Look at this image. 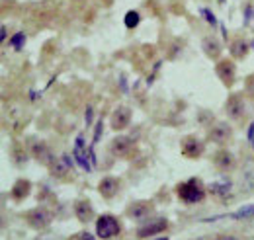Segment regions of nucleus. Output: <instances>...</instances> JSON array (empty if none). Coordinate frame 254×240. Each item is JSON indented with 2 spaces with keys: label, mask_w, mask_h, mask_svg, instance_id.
Returning <instances> with one entry per match:
<instances>
[{
  "label": "nucleus",
  "mask_w": 254,
  "mask_h": 240,
  "mask_svg": "<svg viewBox=\"0 0 254 240\" xmlns=\"http://www.w3.org/2000/svg\"><path fill=\"white\" fill-rule=\"evenodd\" d=\"M203 195H205V189H203L201 181L195 180V178H191V180L178 185V197L184 203H197V201L203 199Z\"/></svg>",
  "instance_id": "nucleus-1"
},
{
  "label": "nucleus",
  "mask_w": 254,
  "mask_h": 240,
  "mask_svg": "<svg viewBox=\"0 0 254 240\" xmlns=\"http://www.w3.org/2000/svg\"><path fill=\"white\" fill-rule=\"evenodd\" d=\"M120 231H122V227H120L118 219L112 215H102L96 221V233L100 239H114L116 235H120Z\"/></svg>",
  "instance_id": "nucleus-2"
},
{
  "label": "nucleus",
  "mask_w": 254,
  "mask_h": 240,
  "mask_svg": "<svg viewBox=\"0 0 254 240\" xmlns=\"http://www.w3.org/2000/svg\"><path fill=\"white\" fill-rule=\"evenodd\" d=\"M26 221L30 223V227L41 231V229L49 227V223L53 221V215H51V211H47L45 207H37V209H32L26 215Z\"/></svg>",
  "instance_id": "nucleus-3"
},
{
  "label": "nucleus",
  "mask_w": 254,
  "mask_h": 240,
  "mask_svg": "<svg viewBox=\"0 0 254 240\" xmlns=\"http://www.w3.org/2000/svg\"><path fill=\"white\" fill-rule=\"evenodd\" d=\"M225 110H227V116L235 121L243 120V118L247 116V104H245V100L241 98V94H233V96L227 100Z\"/></svg>",
  "instance_id": "nucleus-4"
},
{
  "label": "nucleus",
  "mask_w": 254,
  "mask_h": 240,
  "mask_svg": "<svg viewBox=\"0 0 254 240\" xmlns=\"http://www.w3.org/2000/svg\"><path fill=\"white\" fill-rule=\"evenodd\" d=\"M166 227H168L166 219H155V221H151V223L141 225V227L137 229V237H139V239L155 237V235H159V233H162V231H166Z\"/></svg>",
  "instance_id": "nucleus-5"
},
{
  "label": "nucleus",
  "mask_w": 254,
  "mask_h": 240,
  "mask_svg": "<svg viewBox=\"0 0 254 240\" xmlns=\"http://www.w3.org/2000/svg\"><path fill=\"white\" fill-rule=\"evenodd\" d=\"M180 150H182V154L184 156H188V158H197V156H201V152H203V143L197 139V137H184L182 139V145H180Z\"/></svg>",
  "instance_id": "nucleus-6"
},
{
  "label": "nucleus",
  "mask_w": 254,
  "mask_h": 240,
  "mask_svg": "<svg viewBox=\"0 0 254 240\" xmlns=\"http://www.w3.org/2000/svg\"><path fill=\"white\" fill-rule=\"evenodd\" d=\"M129 121H131V110L126 108V106L116 108V112H114L112 118H110V123H112V127H114L116 131L126 129L127 125H129Z\"/></svg>",
  "instance_id": "nucleus-7"
},
{
  "label": "nucleus",
  "mask_w": 254,
  "mask_h": 240,
  "mask_svg": "<svg viewBox=\"0 0 254 240\" xmlns=\"http://www.w3.org/2000/svg\"><path fill=\"white\" fill-rule=\"evenodd\" d=\"M215 72H217V76L221 78L225 84H233V80H235V72H237L235 62L229 59L219 60L217 66H215Z\"/></svg>",
  "instance_id": "nucleus-8"
},
{
  "label": "nucleus",
  "mask_w": 254,
  "mask_h": 240,
  "mask_svg": "<svg viewBox=\"0 0 254 240\" xmlns=\"http://www.w3.org/2000/svg\"><path fill=\"white\" fill-rule=\"evenodd\" d=\"M74 215H76V219H78L80 223L92 221V219H94V209H92L90 201H88V199H78V201L74 203Z\"/></svg>",
  "instance_id": "nucleus-9"
},
{
  "label": "nucleus",
  "mask_w": 254,
  "mask_h": 240,
  "mask_svg": "<svg viewBox=\"0 0 254 240\" xmlns=\"http://www.w3.org/2000/svg\"><path fill=\"white\" fill-rule=\"evenodd\" d=\"M231 127L227 125V123H215L211 129H209V139L213 141V143H227L229 139H231Z\"/></svg>",
  "instance_id": "nucleus-10"
},
{
  "label": "nucleus",
  "mask_w": 254,
  "mask_h": 240,
  "mask_svg": "<svg viewBox=\"0 0 254 240\" xmlns=\"http://www.w3.org/2000/svg\"><path fill=\"white\" fill-rule=\"evenodd\" d=\"M32 152L39 162H43V164H47V166H51V164H53V160H55L53 152H51V149H49L45 143H33Z\"/></svg>",
  "instance_id": "nucleus-11"
},
{
  "label": "nucleus",
  "mask_w": 254,
  "mask_h": 240,
  "mask_svg": "<svg viewBox=\"0 0 254 240\" xmlns=\"http://www.w3.org/2000/svg\"><path fill=\"white\" fill-rule=\"evenodd\" d=\"M72 156L76 158V162L84 168V170H90V162H88V154L84 150V139L82 137H76V145H74V150H72Z\"/></svg>",
  "instance_id": "nucleus-12"
},
{
  "label": "nucleus",
  "mask_w": 254,
  "mask_h": 240,
  "mask_svg": "<svg viewBox=\"0 0 254 240\" xmlns=\"http://www.w3.org/2000/svg\"><path fill=\"white\" fill-rule=\"evenodd\" d=\"M213 164H215L219 170H231V168L235 166V156H233V152H229V150H219V152H215V156H213Z\"/></svg>",
  "instance_id": "nucleus-13"
},
{
  "label": "nucleus",
  "mask_w": 254,
  "mask_h": 240,
  "mask_svg": "<svg viewBox=\"0 0 254 240\" xmlns=\"http://www.w3.org/2000/svg\"><path fill=\"white\" fill-rule=\"evenodd\" d=\"M112 152L116 154V156H126L129 150L133 149V139H129V137H116L114 141H112Z\"/></svg>",
  "instance_id": "nucleus-14"
},
{
  "label": "nucleus",
  "mask_w": 254,
  "mask_h": 240,
  "mask_svg": "<svg viewBox=\"0 0 254 240\" xmlns=\"http://www.w3.org/2000/svg\"><path fill=\"white\" fill-rule=\"evenodd\" d=\"M98 189H100V193L104 195V197H114L116 193H118V189H120V181L116 180V178H104V180L98 183Z\"/></svg>",
  "instance_id": "nucleus-15"
},
{
  "label": "nucleus",
  "mask_w": 254,
  "mask_h": 240,
  "mask_svg": "<svg viewBox=\"0 0 254 240\" xmlns=\"http://www.w3.org/2000/svg\"><path fill=\"white\" fill-rule=\"evenodd\" d=\"M151 203H145V201H137V203H131L127 207V215L131 219H145L149 213H151Z\"/></svg>",
  "instance_id": "nucleus-16"
},
{
  "label": "nucleus",
  "mask_w": 254,
  "mask_h": 240,
  "mask_svg": "<svg viewBox=\"0 0 254 240\" xmlns=\"http://www.w3.org/2000/svg\"><path fill=\"white\" fill-rule=\"evenodd\" d=\"M68 166H70V158L64 154L61 158H55L49 168H51L53 176H64V174H68Z\"/></svg>",
  "instance_id": "nucleus-17"
},
{
  "label": "nucleus",
  "mask_w": 254,
  "mask_h": 240,
  "mask_svg": "<svg viewBox=\"0 0 254 240\" xmlns=\"http://www.w3.org/2000/svg\"><path fill=\"white\" fill-rule=\"evenodd\" d=\"M30 187H32V183L28 180H18L14 185H12V197L14 199H24L28 193H30Z\"/></svg>",
  "instance_id": "nucleus-18"
},
{
  "label": "nucleus",
  "mask_w": 254,
  "mask_h": 240,
  "mask_svg": "<svg viewBox=\"0 0 254 240\" xmlns=\"http://www.w3.org/2000/svg\"><path fill=\"white\" fill-rule=\"evenodd\" d=\"M207 189H209L213 195H227V193L231 191V181L227 180V178H221V180H217V181H211Z\"/></svg>",
  "instance_id": "nucleus-19"
},
{
  "label": "nucleus",
  "mask_w": 254,
  "mask_h": 240,
  "mask_svg": "<svg viewBox=\"0 0 254 240\" xmlns=\"http://www.w3.org/2000/svg\"><path fill=\"white\" fill-rule=\"evenodd\" d=\"M247 53H249V43H245L243 39H237L231 43V55L235 59H243Z\"/></svg>",
  "instance_id": "nucleus-20"
},
{
  "label": "nucleus",
  "mask_w": 254,
  "mask_h": 240,
  "mask_svg": "<svg viewBox=\"0 0 254 240\" xmlns=\"http://www.w3.org/2000/svg\"><path fill=\"white\" fill-rule=\"evenodd\" d=\"M203 49H205V53H207L209 57H219V53H221L219 41H215V39H211V37L203 41Z\"/></svg>",
  "instance_id": "nucleus-21"
},
{
  "label": "nucleus",
  "mask_w": 254,
  "mask_h": 240,
  "mask_svg": "<svg viewBox=\"0 0 254 240\" xmlns=\"http://www.w3.org/2000/svg\"><path fill=\"white\" fill-rule=\"evenodd\" d=\"M139 20H141V16H139V12H135V10H129L126 14V26L129 30L137 28V26H139Z\"/></svg>",
  "instance_id": "nucleus-22"
},
{
  "label": "nucleus",
  "mask_w": 254,
  "mask_h": 240,
  "mask_svg": "<svg viewBox=\"0 0 254 240\" xmlns=\"http://www.w3.org/2000/svg\"><path fill=\"white\" fill-rule=\"evenodd\" d=\"M233 219H247V217H254V205H247L243 209H239L237 213L231 215Z\"/></svg>",
  "instance_id": "nucleus-23"
},
{
  "label": "nucleus",
  "mask_w": 254,
  "mask_h": 240,
  "mask_svg": "<svg viewBox=\"0 0 254 240\" xmlns=\"http://www.w3.org/2000/svg\"><path fill=\"white\" fill-rule=\"evenodd\" d=\"M24 41H26V33H16L12 39H10V45H14L16 49H22V45H24Z\"/></svg>",
  "instance_id": "nucleus-24"
},
{
  "label": "nucleus",
  "mask_w": 254,
  "mask_h": 240,
  "mask_svg": "<svg viewBox=\"0 0 254 240\" xmlns=\"http://www.w3.org/2000/svg\"><path fill=\"white\" fill-rule=\"evenodd\" d=\"M68 240H94V237H92L90 233H84V231H82V233H76L72 239H68Z\"/></svg>",
  "instance_id": "nucleus-25"
},
{
  "label": "nucleus",
  "mask_w": 254,
  "mask_h": 240,
  "mask_svg": "<svg viewBox=\"0 0 254 240\" xmlns=\"http://www.w3.org/2000/svg\"><path fill=\"white\" fill-rule=\"evenodd\" d=\"M247 92H249V96L254 98V74L249 76V80H247Z\"/></svg>",
  "instance_id": "nucleus-26"
},
{
  "label": "nucleus",
  "mask_w": 254,
  "mask_h": 240,
  "mask_svg": "<svg viewBox=\"0 0 254 240\" xmlns=\"http://www.w3.org/2000/svg\"><path fill=\"white\" fill-rule=\"evenodd\" d=\"M201 12H203V16H205V18H207V22H209V24H213V26H215V16H213V14H211V12H209V10H201Z\"/></svg>",
  "instance_id": "nucleus-27"
},
{
  "label": "nucleus",
  "mask_w": 254,
  "mask_h": 240,
  "mask_svg": "<svg viewBox=\"0 0 254 240\" xmlns=\"http://www.w3.org/2000/svg\"><path fill=\"white\" fill-rule=\"evenodd\" d=\"M90 121H92V108H88V110H86V123L90 125Z\"/></svg>",
  "instance_id": "nucleus-28"
},
{
  "label": "nucleus",
  "mask_w": 254,
  "mask_h": 240,
  "mask_svg": "<svg viewBox=\"0 0 254 240\" xmlns=\"http://www.w3.org/2000/svg\"><path fill=\"white\" fill-rule=\"evenodd\" d=\"M249 139H251V141L254 139V121H253V125H251V131H249Z\"/></svg>",
  "instance_id": "nucleus-29"
},
{
  "label": "nucleus",
  "mask_w": 254,
  "mask_h": 240,
  "mask_svg": "<svg viewBox=\"0 0 254 240\" xmlns=\"http://www.w3.org/2000/svg\"><path fill=\"white\" fill-rule=\"evenodd\" d=\"M0 39H2V41L6 39V28H4V26H2V35H0Z\"/></svg>",
  "instance_id": "nucleus-30"
},
{
  "label": "nucleus",
  "mask_w": 254,
  "mask_h": 240,
  "mask_svg": "<svg viewBox=\"0 0 254 240\" xmlns=\"http://www.w3.org/2000/svg\"><path fill=\"white\" fill-rule=\"evenodd\" d=\"M217 240H237L235 237H221V239H217Z\"/></svg>",
  "instance_id": "nucleus-31"
},
{
  "label": "nucleus",
  "mask_w": 254,
  "mask_h": 240,
  "mask_svg": "<svg viewBox=\"0 0 254 240\" xmlns=\"http://www.w3.org/2000/svg\"><path fill=\"white\" fill-rule=\"evenodd\" d=\"M157 240H168V239H166V237H162V239H157Z\"/></svg>",
  "instance_id": "nucleus-32"
}]
</instances>
